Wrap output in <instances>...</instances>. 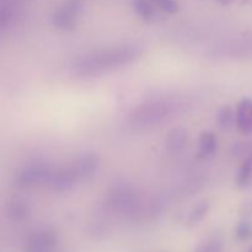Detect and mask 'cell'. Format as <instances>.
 I'll return each mask as SVG.
<instances>
[{"label":"cell","instance_id":"obj_7","mask_svg":"<svg viewBox=\"0 0 252 252\" xmlns=\"http://www.w3.org/2000/svg\"><path fill=\"white\" fill-rule=\"evenodd\" d=\"M110 199L116 208L127 211V209L133 208V207L135 206L137 196H135V193L129 189V187L118 186L116 187L115 191L111 193Z\"/></svg>","mask_w":252,"mask_h":252},{"label":"cell","instance_id":"obj_2","mask_svg":"<svg viewBox=\"0 0 252 252\" xmlns=\"http://www.w3.org/2000/svg\"><path fill=\"white\" fill-rule=\"evenodd\" d=\"M84 2V0H64L53 14L54 26L62 31H73L78 25Z\"/></svg>","mask_w":252,"mask_h":252},{"label":"cell","instance_id":"obj_17","mask_svg":"<svg viewBox=\"0 0 252 252\" xmlns=\"http://www.w3.org/2000/svg\"><path fill=\"white\" fill-rule=\"evenodd\" d=\"M250 252H252V249H251V251H250Z\"/></svg>","mask_w":252,"mask_h":252},{"label":"cell","instance_id":"obj_1","mask_svg":"<svg viewBox=\"0 0 252 252\" xmlns=\"http://www.w3.org/2000/svg\"><path fill=\"white\" fill-rule=\"evenodd\" d=\"M139 54L135 46L113 47L81 56L73 63V69L79 75H98L132 63Z\"/></svg>","mask_w":252,"mask_h":252},{"label":"cell","instance_id":"obj_3","mask_svg":"<svg viewBox=\"0 0 252 252\" xmlns=\"http://www.w3.org/2000/svg\"><path fill=\"white\" fill-rule=\"evenodd\" d=\"M170 106L165 102H153L140 106L132 115V125L134 127H150L165 120L169 115Z\"/></svg>","mask_w":252,"mask_h":252},{"label":"cell","instance_id":"obj_12","mask_svg":"<svg viewBox=\"0 0 252 252\" xmlns=\"http://www.w3.org/2000/svg\"><path fill=\"white\" fill-rule=\"evenodd\" d=\"M236 123V115L229 106H225L218 113V125L219 128L224 130H228L233 128Z\"/></svg>","mask_w":252,"mask_h":252},{"label":"cell","instance_id":"obj_8","mask_svg":"<svg viewBox=\"0 0 252 252\" xmlns=\"http://www.w3.org/2000/svg\"><path fill=\"white\" fill-rule=\"evenodd\" d=\"M187 139H189V135H187V130L182 127H176L172 128L166 135V147L170 152L177 153L180 150H182L186 145Z\"/></svg>","mask_w":252,"mask_h":252},{"label":"cell","instance_id":"obj_14","mask_svg":"<svg viewBox=\"0 0 252 252\" xmlns=\"http://www.w3.org/2000/svg\"><path fill=\"white\" fill-rule=\"evenodd\" d=\"M153 1L157 2L161 7V10H164L167 14H175L179 11V4L176 0H153Z\"/></svg>","mask_w":252,"mask_h":252},{"label":"cell","instance_id":"obj_6","mask_svg":"<svg viewBox=\"0 0 252 252\" xmlns=\"http://www.w3.org/2000/svg\"><path fill=\"white\" fill-rule=\"evenodd\" d=\"M236 126L244 134L252 133V100L244 98L236 108Z\"/></svg>","mask_w":252,"mask_h":252},{"label":"cell","instance_id":"obj_15","mask_svg":"<svg viewBox=\"0 0 252 252\" xmlns=\"http://www.w3.org/2000/svg\"><path fill=\"white\" fill-rule=\"evenodd\" d=\"M238 236L240 239H249L252 236V225L250 223H241L238 226Z\"/></svg>","mask_w":252,"mask_h":252},{"label":"cell","instance_id":"obj_10","mask_svg":"<svg viewBox=\"0 0 252 252\" xmlns=\"http://www.w3.org/2000/svg\"><path fill=\"white\" fill-rule=\"evenodd\" d=\"M218 148V140L217 137L211 132H204L199 138V150L202 155H212L216 153Z\"/></svg>","mask_w":252,"mask_h":252},{"label":"cell","instance_id":"obj_13","mask_svg":"<svg viewBox=\"0 0 252 252\" xmlns=\"http://www.w3.org/2000/svg\"><path fill=\"white\" fill-rule=\"evenodd\" d=\"M208 208L209 204L207 201H202L201 203L197 204V206L194 207L193 211H192L191 216H189V223H197L198 220H201V219L206 216L207 212H208Z\"/></svg>","mask_w":252,"mask_h":252},{"label":"cell","instance_id":"obj_16","mask_svg":"<svg viewBox=\"0 0 252 252\" xmlns=\"http://www.w3.org/2000/svg\"><path fill=\"white\" fill-rule=\"evenodd\" d=\"M219 2H221V4H229V2H231L233 0H218Z\"/></svg>","mask_w":252,"mask_h":252},{"label":"cell","instance_id":"obj_9","mask_svg":"<svg viewBox=\"0 0 252 252\" xmlns=\"http://www.w3.org/2000/svg\"><path fill=\"white\" fill-rule=\"evenodd\" d=\"M252 184V157L248 158L241 165L236 176V185L240 189H246Z\"/></svg>","mask_w":252,"mask_h":252},{"label":"cell","instance_id":"obj_5","mask_svg":"<svg viewBox=\"0 0 252 252\" xmlns=\"http://www.w3.org/2000/svg\"><path fill=\"white\" fill-rule=\"evenodd\" d=\"M70 166L73 167L79 180L84 179V177L91 176L97 171L98 166H100V158L96 154H86L71 162Z\"/></svg>","mask_w":252,"mask_h":252},{"label":"cell","instance_id":"obj_4","mask_svg":"<svg viewBox=\"0 0 252 252\" xmlns=\"http://www.w3.org/2000/svg\"><path fill=\"white\" fill-rule=\"evenodd\" d=\"M76 181H79V179L70 165L62 167V169L57 170V171H53L51 179H49L51 186L57 192H63L71 189Z\"/></svg>","mask_w":252,"mask_h":252},{"label":"cell","instance_id":"obj_11","mask_svg":"<svg viewBox=\"0 0 252 252\" xmlns=\"http://www.w3.org/2000/svg\"><path fill=\"white\" fill-rule=\"evenodd\" d=\"M133 7H134V11L147 21L155 16V7L150 2V0H133Z\"/></svg>","mask_w":252,"mask_h":252}]
</instances>
